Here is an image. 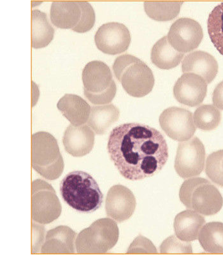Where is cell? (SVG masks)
<instances>
[{
    "label": "cell",
    "mask_w": 223,
    "mask_h": 255,
    "mask_svg": "<svg viewBox=\"0 0 223 255\" xmlns=\"http://www.w3.org/2000/svg\"><path fill=\"white\" fill-rule=\"evenodd\" d=\"M76 236L70 227H56L47 232L41 251L42 254H74Z\"/></svg>",
    "instance_id": "obj_19"
},
{
    "label": "cell",
    "mask_w": 223,
    "mask_h": 255,
    "mask_svg": "<svg viewBox=\"0 0 223 255\" xmlns=\"http://www.w3.org/2000/svg\"><path fill=\"white\" fill-rule=\"evenodd\" d=\"M161 254H187L193 253L192 246L190 242H185L172 236L165 239L160 246Z\"/></svg>",
    "instance_id": "obj_29"
},
{
    "label": "cell",
    "mask_w": 223,
    "mask_h": 255,
    "mask_svg": "<svg viewBox=\"0 0 223 255\" xmlns=\"http://www.w3.org/2000/svg\"><path fill=\"white\" fill-rule=\"evenodd\" d=\"M135 253H146V254H156L157 250L151 241L142 236H138L131 244L127 254Z\"/></svg>",
    "instance_id": "obj_30"
},
{
    "label": "cell",
    "mask_w": 223,
    "mask_h": 255,
    "mask_svg": "<svg viewBox=\"0 0 223 255\" xmlns=\"http://www.w3.org/2000/svg\"><path fill=\"white\" fill-rule=\"evenodd\" d=\"M159 120L167 135L178 142L191 139L197 130L192 113L185 109L173 107L165 109Z\"/></svg>",
    "instance_id": "obj_11"
},
{
    "label": "cell",
    "mask_w": 223,
    "mask_h": 255,
    "mask_svg": "<svg viewBox=\"0 0 223 255\" xmlns=\"http://www.w3.org/2000/svg\"><path fill=\"white\" fill-rule=\"evenodd\" d=\"M175 99L184 106L196 107L204 102L207 92V83L202 77L193 73H184L174 87Z\"/></svg>",
    "instance_id": "obj_15"
},
{
    "label": "cell",
    "mask_w": 223,
    "mask_h": 255,
    "mask_svg": "<svg viewBox=\"0 0 223 255\" xmlns=\"http://www.w3.org/2000/svg\"><path fill=\"white\" fill-rule=\"evenodd\" d=\"M54 29L46 13L39 10L31 11V45L34 49L47 47L53 40Z\"/></svg>",
    "instance_id": "obj_23"
},
{
    "label": "cell",
    "mask_w": 223,
    "mask_h": 255,
    "mask_svg": "<svg viewBox=\"0 0 223 255\" xmlns=\"http://www.w3.org/2000/svg\"><path fill=\"white\" fill-rule=\"evenodd\" d=\"M108 150L120 175L130 181L158 174L169 157L167 141L161 132L138 123L114 128L109 135Z\"/></svg>",
    "instance_id": "obj_1"
},
{
    "label": "cell",
    "mask_w": 223,
    "mask_h": 255,
    "mask_svg": "<svg viewBox=\"0 0 223 255\" xmlns=\"http://www.w3.org/2000/svg\"><path fill=\"white\" fill-rule=\"evenodd\" d=\"M199 240L200 245L206 252L223 254V223H207L200 232Z\"/></svg>",
    "instance_id": "obj_24"
},
{
    "label": "cell",
    "mask_w": 223,
    "mask_h": 255,
    "mask_svg": "<svg viewBox=\"0 0 223 255\" xmlns=\"http://www.w3.org/2000/svg\"><path fill=\"white\" fill-rule=\"evenodd\" d=\"M94 131L88 125L74 127L69 125L63 136L65 151L74 157L87 155L95 144Z\"/></svg>",
    "instance_id": "obj_16"
},
{
    "label": "cell",
    "mask_w": 223,
    "mask_h": 255,
    "mask_svg": "<svg viewBox=\"0 0 223 255\" xmlns=\"http://www.w3.org/2000/svg\"><path fill=\"white\" fill-rule=\"evenodd\" d=\"M33 231L35 232V234H33V248L32 250L36 251L40 249L41 246L43 245V238H44V227L37 226L36 224L32 225Z\"/></svg>",
    "instance_id": "obj_31"
},
{
    "label": "cell",
    "mask_w": 223,
    "mask_h": 255,
    "mask_svg": "<svg viewBox=\"0 0 223 255\" xmlns=\"http://www.w3.org/2000/svg\"><path fill=\"white\" fill-rule=\"evenodd\" d=\"M135 195L126 186L117 184L109 190L107 195V215L118 223L129 220L135 211Z\"/></svg>",
    "instance_id": "obj_14"
},
{
    "label": "cell",
    "mask_w": 223,
    "mask_h": 255,
    "mask_svg": "<svg viewBox=\"0 0 223 255\" xmlns=\"http://www.w3.org/2000/svg\"><path fill=\"white\" fill-rule=\"evenodd\" d=\"M31 144L33 169L50 181L58 179L65 165L55 137L48 132H37L32 135Z\"/></svg>",
    "instance_id": "obj_5"
},
{
    "label": "cell",
    "mask_w": 223,
    "mask_h": 255,
    "mask_svg": "<svg viewBox=\"0 0 223 255\" xmlns=\"http://www.w3.org/2000/svg\"><path fill=\"white\" fill-rule=\"evenodd\" d=\"M205 223V218L197 212L193 210L181 212L175 218V236L185 242L197 240Z\"/></svg>",
    "instance_id": "obj_20"
},
{
    "label": "cell",
    "mask_w": 223,
    "mask_h": 255,
    "mask_svg": "<svg viewBox=\"0 0 223 255\" xmlns=\"http://www.w3.org/2000/svg\"><path fill=\"white\" fill-rule=\"evenodd\" d=\"M120 116L119 109L113 104L92 107L88 125L97 135H104Z\"/></svg>",
    "instance_id": "obj_22"
},
{
    "label": "cell",
    "mask_w": 223,
    "mask_h": 255,
    "mask_svg": "<svg viewBox=\"0 0 223 255\" xmlns=\"http://www.w3.org/2000/svg\"><path fill=\"white\" fill-rule=\"evenodd\" d=\"M184 54L179 52L170 44L167 36L159 39L151 49L152 63L163 70H170L177 67L181 62Z\"/></svg>",
    "instance_id": "obj_21"
},
{
    "label": "cell",
    "mask_w": 223,
    "mask_h": 255,
    "mask_svg": "<svg viewBox=\"0 0 223 255\" xmlns=\"http://www.w3.org/2000/svg\"><path fill=\"white\" fill-rule=\"evenodd\" d=\"M179 198L186 208L204 216L216 215L223 206L220 191L202 177H193L184 181L180 188Z\"/></svg>",
    "instance_id": "obj_4"
},
{
    "label": "cell",
    "mask_w": 223,
    "mask_h": 255,
    "mask_svg": "<svg viewBox=\"0 0 223 255\" xmlns=\"http://www.w3.org/2000/svg\"><path fill=\"white\" fill-rule=\"evenodd\" d=\"M32 220L42 225L49 224L60 217L62 207L54 189L42 179L32 183Z\"/></svg>",
    "instance_id": "obj_9"
},
{
    "label": "cell",
    "mask_w": 223,
    "mask_h": 255,
    "mask_svg": "<svg viewBox=\"0 0 223 255\" xmlns=\"http://www.w3.org/2000/svg\"><path fill=\"white\" fill-rule=\"evenodd\" d=\"M214 106L223 111V81L218 84L213 96Z\"/></svg>",
    "instance_id": "obj_32"
},
{
    "label": "cell",
    "mask_w": 223,
    "mask_h": 255,
    "mask_svg": "<svg viewBox=\"0 0 223 255\" xmlns=\"http://www.w3.org/2000/svg\"><path fill=\"white\" fill-rule=\"evenodd\" d=\"M183 1H145L147 15L157 21L172 20L179 14Z\"/></svg>",
    "instance_id": "obj_25"
},
{
    "label": "cell",
    "mask_w": 223,
    "mask_h": 255,
    "mask_svg": "<svg viewBox=\"0 0 223 255\" xmlns=\"http://www.w3.org/2000/svg\"><path fill=\"white\" fill-rule=\"evenodd\" d=\"M50 17L57 28L71 29L79 33L90 31L96 20L93 6L83 1L52 2Z\"/></svg>",
    "instance_id": "obj_7"
},
{
    "label": "cell",
    "mask_w": 223,
    "mask_h": 255,
    "mask_svg": "<svg viewBox=\"0 0 223 255\" xmlns=\"http://www.w3.org/2000/svg\"><path fill=\"white\" fill-rule=\"evenodd\" d=\"M206 173L214 183L223 187V149L213 152L208 156Z\"/></svg>",
    "instance_id": "obj_28"
},
{
    "label": "cell",
    "mask_w": 223,
    "mask_h": 255,
    "mask_svg": "<svg viewBox=\"0 0 223 255\" xmlns=\"http://www.w3.org/2000/svg\"><path fill=\"white\" fill-rule=\"evenodd\" d=\"M196 127L204 131L217 128L222 121V113L213 105H203L197 109L193 116Z\"/></svg>",
    "instance_id": "obj_26"
},
{
    "label": "cell",
    "mask_w": 223,
    "mask_h": 255,
    "mask_svg": "<svg viewBox=\"0 0 223 255\" xmlns=\"http://www.w3.org/2000/svg\"><path fill=\"white\" fill-rule=\"evenodd\" d=\"M206 163V149L197 136L180 143L175 160V170L183 179L199 175Z\"/></svg>",
    "instance_id": "obj_10"
},
{
    "label": "cell",
    "mask_w": 223,
    "mask_h": 255,
    "mask_svg": "<svg viewBox=\"0 0 223 255\" xmlns=\"http://www.w3.org/2000/svg\"><path fill=\"white\" fill-rule=\"evenodd\" d=\"M84 95L96 106L110 104L117 87L109 66L101 61H90L83 71Z\"/></svg>",
    "instance_id": "obj_6"
},
{
    "label": "cell",
    "mask_w": 223,
    "mask_h": 255,
    "mask_svg": "<svg viewBox=\"0 0 223 255\" xmlns=\"http://www.w3.org/2000/svg\"><path fill=\"white\" fill-rule=\"evenodd\" d=\"M113 71L125 92L131 97H145L154 88V77L151 68L131 54L117 57L113 63Z\"/></svg>",
    "instance_id": "obj_3"
},
{
    "label": "cell",
    "mask_w": 223,
    "mask_h": 255,
    "mask_svg": "<svg viewBox=\"0 0 223 255\" xmlns=\"http://www.w3.org/2000/svg\"><path fill=\"white\" fill-rule=\"evenodd\" d=\"M218 63L213 56L208 52L197 51L191 52L182 61L183 73L197 74L210 84L216 78L218 72Z\"/></svg>",
    "instance_id": "obj_17"
},
{
    "label": "cell",
    "mask_w": 223,
    "mask_h": 255,
    "mask_svg": "<svg viewBox=\"0 0 223 255\" xmlns=\"http://www.w3.org/2000/svg\"><path fill=\"white\" fill-rule=\"evenodd\" d=\"M119 237L117 223L110 218L96 221L77 236L78 254H106L117 244Z\"/></svg>",
    "instance_id": "obj_8"
},
{
    "label": "cell",
    "mask_w": 223,
    "mask_h": 255,
    "mask_svg": "<svg viewBox=\"0 0 223 255\" xmlns=\"http://www.w3.org/2000/svg\"><path fill=\"white\" fill-rule=\"evenodd\" d=\"M167 37L176 51L184 54L199 47L203 40L204 32L201 25L195 20L180 18L172 24Z\"/></svg>",
    "instance_id": "obj_12"
},
{
    "label": "cell",
    "mask_w": 223,
    "mask_h": 255,
    "mask_svg": "<svg viewBox=\"0 0 223 255\" xmlns=\"http://www.w3.org/2000/svg\"><path fill=\"white\" fill-rule=\"evenodd\" d=\"M61 197L68 206L83 213H92L103 204L104 195L92 175L83 171L68 174L61 182Z\"/></svg>",
    "instance_id": "obj_2"
},
{
    "label": "cell",
    "mask_w": 223,
    "mask_h": 255,
    "mask_svg": "<svg viewBox=\"0 0 223 255\" xmlns=\"http://www.w3.org/2000/svg\"><path fill=\"white\" fill-rule=\"evenodd\" d=\"M57 108L73 126L80 127L87 123L92 107L78 95L66 94L59 100Z\"/></svg>",
    "instance_id": "obj_18"
},
{
    "label": "cell",
    "mask_w": 223,
    "mask_h": 255,
    "mask_svg": "<svg viewBox=\"0 0 223 255\" xmlns=\"http://www.w3.org/2000/svg\"><path fill=\"white\" fill-rule=\"evenodd\" d=\"M131 40L130 32L127 27L115 22L102 25L95 36L98 49L109 55H116L126 51Z\"/></svg>",
    "instance_id": "obj_13"
},
{
    "label": "cell",
    "mask_w": 223,
    "mask_h": 255,
    "mask_svg": "<svg viewBox=\"0 0 223 255\" xmlns=\"http://www.w3.org/2000/svg\"><path fill=\"white\" fill-rule=\"evenodd\" d=\"M207 28L211 42L223 56V3L216 6L209 14Z\"/></svg>",
    "instance_id": "obj_27"
}]
</instances>
